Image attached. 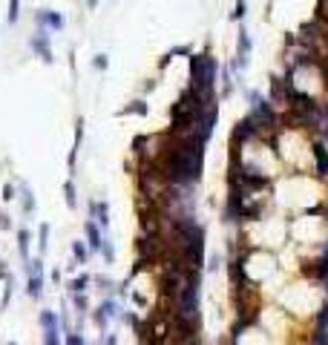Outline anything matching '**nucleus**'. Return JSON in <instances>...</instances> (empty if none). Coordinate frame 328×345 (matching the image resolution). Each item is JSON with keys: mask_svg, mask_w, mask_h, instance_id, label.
<instances>
[{"mask_svg": "<svg viewBox=\"0 0 328 345\" xmlns=\"http://www.w3.org/2000/svg\"><path fill=\"white\" fill-rule=\"evenodd\" d=\"M64 345H86V342H84L81 334H66V342Z\"/></svg>", "mask_w": 328, "mask_h": 345, "instance_id": "nucleus-2", "label": "nucleus"}, {"mask_svg": "<svg viewBox=\"0 0 328 345\" xmlns=\"http://www.w3.org/2000/svg\"><path fill=\"white\" fill-rule=\"evenodd\" d=\"M44 345H60L58 328H49V331H44Z\"/></svg>", "mask_w": 328, "mask_h": 345, "instance_id": "nucleus-1", "label": "nucleus"}]
</instances>
